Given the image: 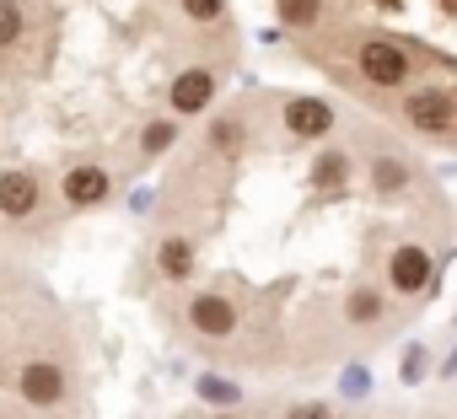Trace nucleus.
Masks as SVG:
<instances>
[{
  "instance_id": "0eeeda50",
  "label": "nucleus",
  "mask_w": 457,
  "mask_h": 419,
  "mask_svg": "<svg viewBox=\"0 0 457 419\" xmlns=\"http://www.w3.org/2000/svg\"><path fill=\"white\" fill-rule=\"evenodd\" d=\"M38 210V177L33 172H0V216L28 221Z\"/></svg>"
},
{
  "instance_id": "f03ea898",
  "label": "nucleus",
  "mask_w": 457,
  "mask_h": 419,
  "mask_svg": "<svg viewBox=\"0 0 457 419\" xmlns=\"http://www.w3.org/2000/svg\"><path fill=\"white\" fill-rule=\"evenodd\" d=\"M403 119H409L414 129L441 135V129L457 124V103H452V92H414V97H403Z\"/></svg>"
},
{
  "instance_id": "f8f14e48",
  "label": "nucleus",
  "mask_w": 457,
  "mask_h": 419,
  "mask_svg": "<svg viewBox=\"0 0 457 419\" xmlns=\"http://www.w3.org/2000/svg\"><path fill=\"white\" fill-rule=\"evenodd\" d=\"M172 140H178V129H172L167 119H151V124L140 129V151H145V156H162V151H172Z\"/></svg>"
},
{
  "instance_id": "9d476101",
  "label": "nucleus",
  "mask_w": 457,
  "mask_h": 419,
  "mask_svg": "<svg viewBox=\"0 0 457 419\" xmlns=\"http://www.w3.org/2000/svg\"><path fill=\"white\" fill-rule=\"evenodd\" d=\"M162 275H167V280H188V275H194V248H188L183 237L162 242Z\"/></svg>"
},
{
  "instance_id": "4468645a",
  "label": "nucleus",
  "mask_w": 457,
  "mask_h": 419,
  "mask_svg": "<svg viewBox=\"0 0 457 419\" xmlns=\"http://www.w3.org/2000/svg\"><path fill=\"white\" fill-rule=\"evenodd\" d=\"M178 6H183V17L199 22V28H215V22L226 17V0H178Z\"/></svg>"
},
{
  "instance_id": "aec40b11",
  "label": "nucleus",
  "mask_w": 457,
  "mask_h": 419,
  "mask_svg": "<svg viewBox=\"0 0 457 419\" xmlns=\"http://www.w3.org/2000/svg\"><path fill=\"white\" fill-rule=\"evenodd\" d=\"M220 419H232V414H220Z\"/></svg>"
},
{
  "instance_id": "f3484780",
  "label": "nucleus",
  "mask_w": 457,
  "mask_h": 419,
  "mask_svg": "<svg viewBox=\"0 0 457 419\" xmlns=\"http://www.w3.org/2000/svg\"><path fill=\"white\" fill-rule=\"evenodd\" d=\"M403 183H409V172H403L398 161H377V188L393 193V188H403Z\"/></svg>"
},
{
  "instance_id": "39448f33",
  "label": "nucleus",
  "mask_w": 457,
  "mask_h": 419,
  "mask_svg": "<svg viewBox=\"0 0 457 419\" xmlns=\"http://www.w3.org/2000/svg\"><path fill=\"white\" fill-rule=\"evenodd\" d=\"M60 193H65V204L92 210V204H103L113 193V172H103V167H71L65 183H60Z\"/></svg>"
},
{
  "instance_id": "1a4fd4ad",
  "label": "nucleus",
  "mask_w": 457,
  "mask_h": 419,
  "mask_svg": "<svg viewBox=\"0 0 457 419\" xmlns=\"http://www.w3.org/2000/svg\"><path fill=\"white\" fill-rule=\"evenodd\" d=\"M167 97H172L178 113H204L210 97H215V76H210V70H183V76L167 86Z\"/></svg>"
},
{
  "instance_id": "20e7f679",
  "label": "nucleus",
  "mask_w": 457,
  "mask_h": 419,
  "mask_svg": "<svg viewBox=\"0 0 457 419\" xmlns=\"http://www.w3.org/2000/svg\"><path fill=\"white\" fill-rule=\"evenodd\" d=\"M286 129H291L296 140H323V135L334 129V108H328L323 97H291V103H286Z\"/></svg>"
},
{
  "instance_id": "2eb2a0df",
  "label": "nucleus",
  "mask_w": 457,
  "mask_h": 419,
  "mask_svg": "<svg viewBox=\"0 0 457 419\" xmlns=\"http://www.w3.org/2000/svg\"><path fill=\"white\" fill-rule=\"evenodd\" d=\"M22 38V6L17 0H0V49Z\"/></svg>"
},
{
  "instance_id": "7ed1b4c3",
  "label": "nucleus",
  "mask_w": 457,
  "mask_h": 419,
  "mask_svg": "<svg viewBox=\"0 0 457 419\" xmlns=\"http://www.w3.org/2000/svg\"><path fill=\"white\" fill-rule=\"evenodd\" d=\"M17 387H22V398H28L33 408H54V403L65 398V371H60L54 360H28L22 376H17Z\"/></svg>"
},
{
  "instance_id": "9b49d317",
  "label": "nucleus",
  "mask_w": 457,
  "mask_h": 419,
  "mask_svg": "<svg viewBox=\"0 0 457 419\" xmlns=\"http://www.w3.org/2000/svg\"><path fill=\"white\" fill-rule=\"evenodd\" d=\"M275 6H280V22L286 28H312L323 17V0H275Z\"/></svg>"
},
{
  "instance_id": "f257e3e1",
  "label": "nucleus",
  "mask_w": 457,
  "mask_h": 419,
  "mask_svg": "<svg viewBox=\"0 0 457 419\" xmlns=\"http://www.w3.org/2000/svg\"><path fill=\"white\" fill-rule=\"evenodd\" d=\"M361 76H366L371 86H403V81H409V54H403L398 44L371 38V44H361Z\"/></svg>"
},
{
  "instance_id": "423d86ee",
  "label": "nucleus",
  "mask_w": 457,
  "mask_h": 419,
  "mask_svg": "<svg viewBox=\"0 0 457 419\" xmlns=\"http://www.w3.org/2000/svg\"><path fill=\"white\" fill-rule=\"evenodd\" d=\"M387 275H393V291H403V296H420V291H430V280H436V269H430V253H425V248H414V242L393 253Z\"/></svg>"
},
{
  "instance_id": "ddd939ff",
  "label": "nucleus",
  "mask_w": 457,
  "mask_h": 419,
  "mask_svg": "<svg viewBox=\"0 0 457 419\" xmlns=\"http://www.w3.org/2000/svg\"><path fill=\"white\" fill-rule=\"evenodd\" d=\"M345 312H350V323H355V328H366V323H377V317H382V296H377V291H355V296L345 301Z\"/></svg>"
},
{
  "instance_id": "dca6fc26",
  "label": "nucleus",
  "mask_w": 457,
  "mask_h": 419,
  "mask_svg": "<svg viewBox=\"0 0 457 419\" xmlns=\"http://www.w3.org/2000/svg\"><path fill=\"white\" fill-rule=\"evenodd\" d=\"M312 177H318L323 188H339V183H345V156H323V161L312 167Z\"/></svg>"
},
{
  "instance_id": "a211bd4d",
  "label": "nucleus",
  "mask_w": 457,
  "mask_h": 419,
  "mask_svg": "<svg viewBox=\"0 0 457 419\" xmlns=\"http://www.w3.org/2000/svg\"><path fill=\"white\" fill-rule=\"evenodd\" d=\"M199 392H204L210 403H237V387H226V382H215V376H199Z\"/></svg>"
},
{
  "instance_id": "6ab92c4d",
  "label": "nucleus",
  "mask_w": 457,
  "mask_h": 419,
  "mask_svg": "<svg viewBox=\"0 0 457 419\" xmlns=\"http://www.w3.org/2000/svg\"><path fill=\"white\" fill-rule=\"evenodd\" d=\"M237 140V124H215V145H232Z\"/></svg>"
},
{
  "instance_id": "6e6552de",
  "label": "nucleus",
  "mask_w": 457,
  "mask_h": 419,
  "mask_svg": "<svg viewBox=\"0 0 457 419\" xmlns=\"http://www.w3.org/2000/svg\"><path fill=\"white\" fill-rule=\"evenodd\" d=\"M188 323L199 333H210V339H226V333L237 328V307L226 301V296H194L188 301Z\"/></svg>"
}]
</instances>
